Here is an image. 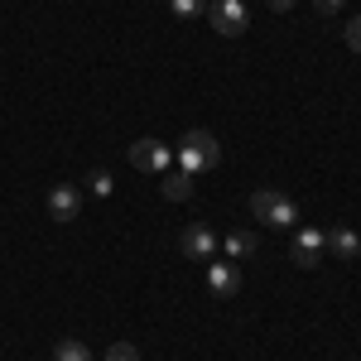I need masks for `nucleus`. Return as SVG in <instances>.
Listing matches in <instances>:
<instances>
[{"label": "nucleus", "instance_id": "nucleus-9", "mask_svg": "<svg viewBox=\"0 0 361 361\" xmlns=\"http://www.w3.org/2000/svg\"><path fill=\"white\" fill-rule=\"evenodd\" d=\"M222 250H226V260H246V255H255V250H260V236H255L250 226H236V231H226Z\"/></svg>", "mask_w": 361, "mask_h": 361}, {"label": "nucleus", "instance_id": "nucleus-11", "mask_svg": "<svg viewBox=\"0 0 361 361\" xmlns=\"http://www.w3.org/2000/svg\"><path fill=\"white\" fill-rule=\"evenodd\" d=\"M188 193H193V173H183V169L164 173V197H169V202H183Z\"/></svg>", "mask_w": 361, "mask_h": 361}, {"label": "nucleus", "instance_id": "nucleus-16", "mask_svg": "<svg viewBox=\"0 0 361 361\" xmlns=\"http://www.w3.org/2000/svg\"><path fill=\"white\" fill-rule=\"evenodd\" d=\"M342 34H347V49H352V54H361V15H357V20H347V29H342Z\"/></svg>", "mask_w": 361, "mask_h": 361}, {"label": "nucleus", "instance_id": "nucleus-18", "mask_svg": "<svg viewBox=\"0 0 361 361\" xmlns=\"http://www.w3.org/2000/svg\"><path fill=\"white\" fill-rule=\"evenodd\" d=\"M270 5H275V10H289V5H294V0H270Z\"/></svg>", "mask_w": 361, "mask_h": 361}, {"label": "nucleus", "instance_id": "nucleus-5", "mask_svg": "<svg viewBox=\"0 0 361 361\" xmlns=\"http://www.w3.org/2000/svg\"><path fill=\"white\" fill-rule=\"evenodd\" d=\"M178 250H183L188 260H212V255H217V236H212V226H207V222L183 226V236H178Z\"/></svg>", "mask_w": 361, "mask_h": 361}, {"label": "nucleus", "instance_id": "nucleus-12", "mask_svg": "<svg viewBox=\"0 0 361 361\" xmlns=\"http://www.w3.org/2000/svg\"><path fill=\"white\" fill-rule=\"evenodd\" d=\"M54 361H92V352H87V342H78V337H63L54 347Z\"/></svg>", "mask_w": 361, "mask_h": 361}, {"label": "nucleus", "instance_id": "nucleus-1", "mask_svg": "<svg viewBox=\"0 0 361 361\" xmlns=\"http://www.w3.org/2000/svg\"><path fill=\"white\" fill-rule=\"evenodd\" d=\"M222 164V145L212 130H188L178 140V169L183 173H207V169Z\"/></svg>", "mask_w": 361, "mask_h": 361}, {"label": "nucleus", "instance_id": "nucleus-13", "mask_svg": "<svg viewBox=\"0 0 361 361\" xmlns=\"http://www.w3.org/2000/svg\"><path fill=\"white\" fill-rule=\"evenodd\" d=\"M87 188H92L97 197H111V193H116V183H111V173H106V169H92V178H87Z\"/></svg>", "mask_w": 361, "mask_h": 361}, {"label": "nucleus", "instance_id": "nucleus-17", "mask_svg": "<svg viewBox=\"0 0 361 361\" xmlns=\"http://www.w3.org/2000/svg\"><path fill=\"white\" fill-rule=\"evenodd\" d=\"M313 10L328 20V15H337V10H342V0H313Z\"/></svg>", "mask_w": 361, "mask_h": 361}, {"label": "nucleus", "instance_id": "nucleus-8", "mask_svg": "<svg viewBox=\"0 0 361 361\" xmlns=\"http://www.w3.org/2000/svg\"><path fill=\"white\" fill-rule=\"evenodd\" d=\"M207 289H212L217 299H231V294L241 289V270H236V260H212V265H207Z\"/></svg>", "mask_w": 361, "mask_h": 361}, {"label": "nucleus", "instance_id": "nucleus-2", "mask_svg": "<svg viewBox=\"0 0 361 361\" xmlns=\"http://www.w3.org/2000/svg\"><path fill=\"white\" fill-rule=\"evenodd\" d=\"M250 212H255V222L279 226V231H289V226L299 222V202H294L289 193H279V188H260V193H250Z\"/></svg>", "mask_w": 361, "mask_h": 361}, {"label": "nucleus", "instance_id": "nucleus-6", "mask_svg": "<svg viewBox=\"0 0 361 361\" xmlns=\"http://www.w3.org/2000/svg\"><path fill=\"white\" fill-rule=\"evenodd\" d=\"M78 207H82V188L78 183H58L49 193V217L54 222H78Z\"/></svg>", "mask_w": 361, "mask_h": 361}, {"label": "nucleus", "instance_id": "nucleus-14", "mask_svg": "<svg viewBox=\"0 0 361 361\" xmlns=\"http://www.w3.org/2000/svg\"><path fill=\"white\" fill-rule=\"evenodd\" d=\"M106 361H140V347H135V342H126V337H116L111 352H106Z\"/></svg>", "mask_w": 361, "mask_h": 361}, {"label": "nucleus", "instance_id": "nucleus-3", "mask_svg": "<svg viewBox=\"0 0 361 361\" xmlns=\"http://www.w3.org/2000/svg\"><path fill=\"white\" fill-rule=\"evenodd\" d=\"M207 20H212V29H217V34L236 39V34H246L250 10H246V0H212V5H207Z\"/></svg>", "mask_w": 361, "mask_h": 361}, {"label": "nucleus", "instance_id": "nucleus-10", "mask_svg": "<svg viewBox=\"0 0 361 361\" xmlns=\"http://www.w3.org/2000/svg\"><path fill=\"white\" fill-rule=\"evenodd\" d=\"M328 250H333L337 260H357L361 255V236L352 231V226H333V231H328Z\"/></svg>", "mask_w": 361, "mask_h": 361}, {"label": "nucleus", "instance_id": "nucleus-7", "mask_svg": "<svg viewBox=\"0 0 361 361\" xmlns=\"http://www.w3.org/2000/svg\"><path fill=\"white\" fill-rule=\"evenodd\" d=\"M130 164H135L140 173H164L169 149L159 145V140H135V145H130Z\"/></svg>", "mask_w": 361, "mask_h": 361}, {"label": "nucleus", "instance_id": "nucleus-15", "mask_svg": "<svg viewBox=\"0 0 361 361\" xmlns=\"http://www.w3.org/2000/svg\"><path fill=\"white\" fill-rule=\"evenodd\" d=\"M173 15H178V20H193V15H207V0H173Z\"/></svg>", "mask_w": 361, "mask_h": 361}, {"label": "nucleus", "instance_id": "nucleus-4", "mask_svg": "<svg viewBox=\"0 0 361 361\" xmlns=\"http://www.w3.org/2000/svg\"><path fill=\"white\" fill-rule=\"evenodd\" d=\"M323 250H328V231H318V226H304V231H294L289 260H294L299 270H313V265L323 260Z\"/></svg>", "mask_w": 361, "mask_h": 361}]
</instances>
